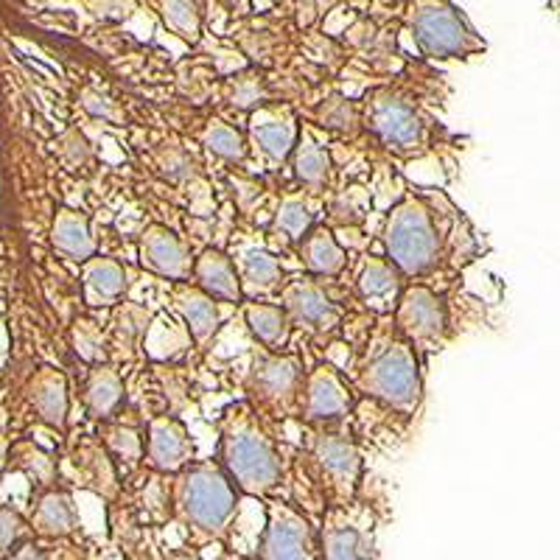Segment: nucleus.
I'll use <instances>...</instances> for the list:
<instances>
[{
	"instance_id": "a878e982",
	"label": "nucleus",
	"mask_w": 560,
	"mask_h": 560,
	"mask_svg": "<svg viewBox=\"0 0 560 560\" xmlns=\"http://www.w3.org/2000/svg\"><path fill=\"white\" fill-rule=\"evenodd\" d=\"M331 172V158L319 147V140H314L312 132H303V140L294 147V174L300 183L319 188L328 179Z\"/></svg>"
},
{
	"instance_id": "f3484780",
	"label": "nucleus",
	"mask_w": 560,
	"mask_h": 560,
	"mask_svg": "<svg viewBox=\"0 0 560 560\" xmlns=\"http://www.w3.org/2000/svg\"><path fill=\"white\" fill-rule=\"evenodd\" d=\"M357 287L368 306L378 308V312H393L398 303V292H401V272L387 258L370 255L359 269Z\"/></svg>"
},
{
	"instance_id": "c756f323",
	"label": "nucleus",
	"mask_w": 560,
	"mask_h": 560,
	"mask_svg": "<svg viewBox=\"0 0 560 560\" xmlns=\"http://www.w3.org/2000/svg\"><path fill=\"white\" fill-rule=\"evenodd\" d=\"M205 147L228 160H244V154H247L244 138L228 124H210L208 132H205Z\"/></svg>"
},
{
	"instance_id": "bb28decb",
	"label": "nucleus",
	"mask_w": 560,
	"mask_h": 560,
	"mask_svg": "<svg viewBox=\"0 0 560 560\" xmlns=\"http://www.w3.org/2000/svg\"><path fill=\"white\" fill-rule=\"evenodd\" d=\"M253 140L269 160H287L298 140V129L292 121H255Z\"/></svg>"
},
{
	"instance_id": "b1692460",
	"label": "nucleus",
	"mask_w": 560,
	"mask_h": 560,
	"mask_svg": "<svg viewBox=\"0 0 560 560\" xmlns=\"http://www.w3.org/2000/svg\"><path fill=\"white\" fill-rule=\"evenodd\" d=\"M300 255H303V264H306L314 275H328V278L342 272L345 261H348L342 247H339L337 238H334V233L328 228L308 230L306 236H303V249H300Z\"/></svg>"
},
{
	"instance_id": "412c9836",
	"label": "nucleus",
	"mask_w": 560,
	"mask_h": 560,
	"mask_svg": "<svg viewBox=\"0 0 560 560\" xmlns=\"http://www.w3.org/2000/svg\"><path fill=\"white\" fill-rule=\"evenodd\" d=\"M32 401L39 420H45L54 429H65V420H68V389H65V378L59 376L57 370H39L37 378L32 382Z\"/></svg>"
},
{
	"instance_id": "e433bc0d",
	"label": "nucleus",
	"mask_w": 560,
	"mask_h": 560,
	"mask_svg": "<svg viewBox=\"0 0 560 560\" xmlns=\"http://www.w3.org/2000/svg\"><path fill=\"white\" fill-rule=\"evenodd\" d=\"M168 560H202V558H199L197 549H179V552H174Z\"/></svg>"
},
{
	"instance_id": "cd10ccee",
	"label": "nucleus",
	"mask_w": 560,
	"mask_h": 560,
	"mask_svg": "<svg viewBox=\"0 0 560 560\" xmlns=\"http://www.w3.org/2000/svg\"><path fill=\"white\" fill-rule=\"evenodd\" d=\"M283 280V269H280L278 258L264 249H253L247 253V261H244V287L249 292H275ZM242 287V292H244Z\"/></svg>"
},
{
	"instance_id": "aec40b11",
	"label": "nucleus",
	"mask_w": 560,
	"mask_h": 560,
	"mask_svg": "<svg viewBox=\"0 0 560 560\" xmlns=\"http://www.w3.org/2000/svg\"><path fill=\"white\" fill-rule=\"evenodd\" d=\"M51 242L57 253L70 261L84 264L96 255V238L90 233L88 217L73 208H59V213L54 217Z\"/></svg>"
},
{
	"instance_id": "2eb2a0df",
	"label": "nucleus",
	"mask_w": 560,
	"mask_h": 560,
	"mask_svg": "<svg viewBox=\"0 0 560 560\" xmlns=\"http://www.w3.org/2000/svg\"><path fill=\"white\" fill-rule=\"evenodd\" d=\"M140 264L172 280H185L191 275V258L185 253L183 242L160 224L149 228L140 238Z\"/></svg>"
},
{
	"instance_id": "0eeeda50",
	"label": "nucleus",
	"mask_w": 560,
	"mask_h": 560,
	"mask_svg": "<svg viewBox=\"0 0 560 560\" xmlns=\"http://www.w3.org/2000/svg\"><path fill=\"white\" fill-rule=\"evenodd\" d=\"M255 560H319L317 533L306 513H300L294 504L272 499L267 504V527Z\"/></svg>"
},
{
	"instance_id": "20e7f679",
	"label": "nucleus",
	"mask_w": 560,
	"mask_h": 560,
	"mask_svg": "<svg viewBox=\"0 0 560 560\" xmlns=\"http://www.w3.org/2000/svg\"><path fill=\"white\" fill-rule=\"evenodd\" d=\"M357 384L364 395L387 404L389 409L415 415V409L420 407V398H423L418 353L401 337L389 339L359 370Z\"/></svg>"
},
{
	"instance_id": "f257e3e1",
	"label": "nucleus",
	"mask_w": 560,
	"mask_h": 560,
	"mask_svg": "<svg viewBox=\"0 0 560 560\" xmlns=\"http://www.w3.org/2000/svg\"><path fill=\"white\" fill-rule=\"evenodd\" d=\"M219 434L222 471L242 493L264 499L280 488V454L249 404H233L219 420Z\"/></svg>"
},
{
	"instance_id": "f8f14e48",
	"label": "nucleus",
	"mask_w": 560,
	"mask_h": 560,
	"mask_svg": "<svg viewBox=\"0 0 560 560\" xmlns=\"http://www.w3.org/2000/svg\"><path fill=\"white\" fill-rule=\"evenodd\" d=\"M300 409L314 423L323 420H337L353 409V395L345 387L339 373L328 364H319L303 378V398H300Z\"/></svg>"
},
{
	"instance_id": "6e6552de",
	"label": "nucleus",
	"mask_w": 560,
	"mask_h": 560,
	"mask_svg": "<svg viewBox=\"0 0 560 560\" xmlns=\"http://www.w3.org/2000/svg\"><path fill=\"white\" fill-rule=\"evenodd\" d=\"M395 328L412 350H440L448 328L446 303L427 287L404 289L395 303Z\"/></svg>"
},
{
	"instance_id": "a211bd4d",
	"label": "nucleus",
	"mask_w": 560,
	"mask_h": 560,
	"mask_svg": "<svg viewBox=\"0 0 560 560\" xmlns=\"http://www.w3.org/2000/svg\"><path fill=\"white\" fill-rule=\"evenodd\" d=\"M191 272L199 280V292L208 294L210 300H224V303L242 300V280H238L236 267L219 249H205L191 267Z\"/></svg>"
},
{
	"instance_id": "f03ea898",
	"label": "nucleus",
	"mask_w": 560,
	"mask_h": 560,
	"mask_svg": "<svg viewBox=\"0 0 560 560\" xmlns=\"http://www.w3.org/2000/svg\"><path fill=\"white\" fill-rule=\"evenodd\" d=\"M172 502L174 516L185 527L194 549L224 541L236 522V490L217 463H191L179 471Z\"/></svg>"
},
{
	"instance_id": "4c0bfd02",
	"label": "nucleus",
	"mask_w": 560,
	"mask_h": 560,
	"mask_svg": "<svg viewBox=\"0 0 560 560\" xmlns=\"http://www.w3.org/2000/svg\"><path fill=\"white\" fill-rule=\"evenodd\" d=\"M219 560H253V558H244V555H233V552H228V555H222V558Z\"/></svg>"
},
{
	"instance_id": "58836bf2",
	"label": "nucleus",
	"mask_w": 560,
	"mask_h": 560,
	"mask_svg": "<svg viewBox=\"0 0 560 560\" xmlns=\"http://www.w3.org/2000/svg\"><path fill=\"white\" fill-rule=\"evenodd\" d=\"M3 465H7V446L0 443V471H3Z\"/></svg>"
},
{
	"instance_id": "9b49d317",
	"label": "nucleus",
	"mask_w": 560,
	"mask_h": 560,
	"mask_svg": "<svg viewBox=\"0 0 560 560\" xmlns=\"http://www.w3.org/2000/svg\"><path fill=\"white\" fill-rule=\"evenodd\" d=\"M370 129L401 154H412L423 147V124L407 102L395 96H378L370 109Z\"/></svg>"
},
{
	"instance_id": "c85d7f7f",
	"label": "nucleus",
	"mask_w": 560,
	"mask_h": 560,
	"mask_svg": "<svg viewBox=\"0 0 560 560\" xmlns=\"http://www.w3.org/2000/svg\"><path fill=\"white\" fill-rule=\"evenodd\" d=\"M314 213L308 210L306 202H300V199H287V202L280 205L278 217H275V228L280 233H287L289 238H303L312 230Z\"/></svg>"
},
{
	"instance_id": "473e14b6",
	"label": "nucleus",
	"mask_w": 560,
	"mask_h": 560,
	"mask_svg": "<svg viewBox=\"0 0 560 560\" xmlns=\"http://www.w3.org/2000/svg\"><path fill=\"white\" fill-rule=\"evenodd\" d=\"M168 26L183 37L194 39L199 34V14L191 0H166V12H163Z\"/></svg>"
},
{
	"instance_id": "9d476101",
	"label": "nucleus",
	"mask_w": 560,
	"mask_h": 560,
	"mask_svg": "<svg viewBox=\"0 0 560 560\" xmlns=\"http://www.w3.org/2000/svg\"><path fill=\"white\" fill-rule=\"evenodd\" d=\"M258 401L278 415L298 412L303 398V368L294 357L261 359L253 370L249 382Z\"/></svg>"
},
{
	"instance_id": "4468645a",
	"label": "nucleus",
	"mask_w": 560,
	"mask_h": 560,
	"mask_svg": "<svg viewBox=\"0 0 560 560\" xmlns=\"http://www.w3.org/2000/svg\"><path fill=\"white\" fill-rule=\"evenodd\" d=\"M283 312L294 319V323L306 325L308 331L328 334L334 331L342 319V312L334 306L331 300L325 298L323 289L308 278H298L283 287Z\"/></svg>"
},
{
	"instance_id": "7ed1b4c3",
	"label": "nucleus",
	"mask_w": 560,
	"mask_h": 560,
	"mask_svg": "<svg viewBox=\"0 0 560 560\" xmlns=\"http://www.w3.org/2000/svg\"><path fill=\"white\" fill-rule=\"evenodd\" d=\"M387 261L401 275H427L443 261L446 236L440 228V210L420 197H407L389 210L384 224Z\"/></svg>"
},
{
	"instance_id": "5701e85b",
	"label": "nucleus",
	"mask_w": 560,
	"mask_h": 560,
	"mask_svg": "<svg viewBox=\"0 0 560 560\" xmlns=\"http://www.w3.org/2000/svg\"><path fill=\"white\" fill-rule=\"evenodd\" d=\"M177 308L183 312L185 325L197 342H208L219 328V308L205 292L191 287H177Z\"/></svg>"
},
{
	"instance_id": "6ab92c4d",
	"label": "nucleus",
	"mask_w": 560,
	"mask_h": 560,
	"mask_svg": "<svg viewBox=\"0 0 560 560\" xmlns=\"http://www.w3.org/2000/svg\"><path fill=\"white\" fill-rule=\"evenodd\" d=\"M82 289L88 306H113L127 292V272L113 258H90L82 267Z\"/></svg>"
},
{
	"instance_id": "dca6fc26",
	"label": "nucleus",
	"mask_w": 560,
	"mask_h": 560,
	"mask_svg": "<svg viewBox=\"0 0 560 560\" xmlns=\"http://www.w3.org/2000/svg\"><path fill=\"white\" fill-rule=\"evenodd\" d=\"M32 533L48 541H62L79 529L77 508H73V497L68 490H45L43 497L34 502L32 513Z\"/></svg>"
},
{
	"instance_id": "72a5a7b5",
	"label": "nucleus",
	"mask_w": 560,
	"mask_h": 560,
	"mask_svg": "<svg viewBox=\"0 0 560 560\" xmlns=\"http://www.w3.org/2000/svg\"><path fill=\"white\" fill-rule=\"evenodd\" d=\"M107 438H109V448H115V452L121 454L127 463L140 459V452H143V448H140V438L132 432V429L115 427V429H109Z\"/></svg>"
},
{
	"instance_id": "f704fd0d",
	"label": "nucleus",
	"mask_w": 560,
	"mask_h": 560,
	"mask_svg": "<svg viewBox=\"0 0 560 560\" xmlns=\"http://www.w3.org/2000/svg\"><path fill=\"white\" fill-rule=\"evenodd\" d=\"M84 109L93 113L96 118H107V121H115V109L107 98L96 96V93H84Z\"/></svg>"
},
{
	"instance_id": "423d86ee",
	"label": "nucleus",
	"mask_w": 560,
	"mask_h": 560,
	"mask_svg": "<svg viewBox=\"0 0 560 560\" xmlns=\"http://www.w3.org/2000/svg\"><path fill=\"white\" fill-rule=\"evenodd\" d=\"M412 32L420 51L434 59L468 57L485 48L482 39L448 0H415Z\"/></svg>"
},
{
	"instance_id": "7c9ffc66",
	"label": "nucleus",
	"mask_w": 560,
	"mask_h": 560,
	"mask_svg": "<svg viewBox=\"0 0 560 560\" xmlns=\"http://www.w3.org/2000/svg\"><path fill=\"white\" fill-rule=\"evenodd\" d=\"M28 538H34L32 524L20 516L18 510L0 504V552L3 555L14 552V549H18L23 541H28Z\"/></svg>"
},
{
	"instance_id": "39448f33",
	"label": "nucleus",
	"mask_w": 560,
	"mask_h": 560,
	"mask_svg": "<svg viewBox=\"0 0 560 560\" xmlns=\"http://www.w3.org/2000/svg\"><path fill=\"white\" fill-rule=\"evenodd\" d=\"M319 560H378L376 513L359 499L328 504L317 535Z\"/></svg>"
},
{
	"instance_id": "1a4fd4ad",
	"label": "nucleus",
	"mask_w": 560,
	"mask_h": 560,
	"mask_svg": "<svg viewBox=\"0 0 560 560\" xmlns=\"http://www.w3.org/2000/svg\"><path fill=\"white\" fill-rule=\"evenodd\" d=\"M314 463L319 468L323 485L331 493V504H345L357 499L359 477H362V457L348 434L325 432L314 438Z\"/></svg>"
},
{
	"instance_id": "4be33fe9",
	"label": "nucleus",
	"mask_w": 560,
	"mask_h": 560,
	"mask_svg": "<svg viewBox=\"0 0 560 560\" xmlns=\"http://www.w3.org/2000/svg\"><path fill=\"white\" fill-rule=\"evenodd\" d=\"M124 401V382L109 364H98L90 370L88 389H84V404H88L90 418H113Z\"/></svg>"
},
{
	"instance_id": "393cba45",
	"label": "nucleus",
	"mask_w": 560,
	"mask_h": 560,
	"mask_svg": "<svg viewBox=\"0 0 560 560\" xmlns=\"http://www.w3.org/2000/svg\"><path fill=\"white\" fill-rule=\"evenodd\" d=\"M244 317H247L249 331L255 334L258 342H264L272 350L287 348L289 334H292V319H289L283 308L269 306V303H249L244 308Z\"/></svg>"
},
{
	"instance_id": "c9c22d12",
	"label": "nucleus",
	"mask_w": 560,
	"mask_h": 560,
	"mask_svg": "<svg viewBox=\"0 0 560 560\" xmlns=\"http://www.w3.org/2000/svg\"><path fill=\"white\" fill-rule=\"evenodd\" d=\"M7 560H48V552L39 544H34V538H28L14 552H9Z\"/></svg>"
},
{
	"instance_id": "ddd939ff",
	"label": "nucleus",
	"mask_w": 560,
	"mask_h": 560,
	"mask_svg": "<svg viewBox=\"0 0 560 560\" xmlns=\"http://www.w3.org/2000/svg\"><path fill=\"white\" fill-rule=\"evenodd\" d=\"M147 459L154 471L179 474L194 463V440L177 418L160 415L149 420Z\"/></svg>"
},
{
	"instance_id": "2f4dec72",
	"label": "nucleus",
	"mask_w": 560,
	"mask_h": 560,
	"mask_svg": "<svg viewBox=\"0 0 560 560\" xmlns=\"http://www.w3.org/2000/svg\"><path fill=\"white\" fill-rule=\"evenodd\" d=\"M18 457H20V468H23V471H26L37 485H51V479L57 477V463H54L51 454L39 452L37 446H32V443L18 446Z\"/></svg>"
}]
</instances>
